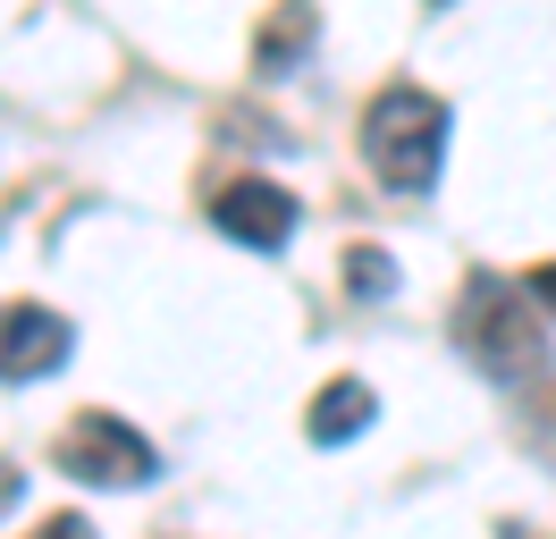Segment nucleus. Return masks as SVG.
<instances>
[{"label": "nucleus", "mask_w": 556, "mask_h": 539, "mask_svg": "<svg viewBox=\"0 0 556 539\" xmlns=\"http://www.w3.org/2000/svg\"><path fill=\"white\" fill-rule=\"evenodd\" d=\"M363 161L388 195H430L447 161V101L430 85H380L363 101Z\"/></svg>", "instance_id": "nucleus-1"}, {"label": "nucleus", "mask_w": 556, "mask_h": 539, "mask_svg": "<svg viewBox=\"0 0 556 539\" xmlns=\"http://www.w3.org/2000/svg\"><path fill=\"white\" fill-rule=\"evenodd\" d=\"M548 329H556V321L540 312V296L489 278V270H472L464 296H455V346H464L489 379H531L540 354H548Z\"/></svg>", "instance_id": "nucleus-2"}, {"label": "nucleus", "mask_w": 556, "mask_h": 539, "mask_svg": "<svg viewBox=\"0 0 556 539\" xmlns=\"http://www.w3.org/2000/svg\"><path fill=\"white\" fill-rule=\"evenodd\" d=\"M60 472L85 480V489H143L161 455H152V438L136 422H118V413H76L68 430H60Z\"/></svg>", "instance_id": "nucleus-3"}, {"label": "nucleus", "mask_w": 556, "mask_h": 539, "mask_svg": "<svg viewBox=\"0 0 556 539\" xmlns=\"http://www.w3.org/2000/svg\"><path fill=\"white\" fill-rule=\"evenodd\" d=\"M295 195L278 186V177H237V186H219L211 195V228L237 236V245H253V253H278L287 236H295Z\"/></svg>", "instance_id": "nucleus-4"}, {"label": "nucleus", "mask_w": 556, "mask_h": 539, "mask_svg": "<svg viewBox=\"0 0 556 539\" xmlns=\"http://www.w3.org/2000/svg\"><path fill=\"white\" fill-rule=\"evenodd\" d=\"M76 329L51 303H0V379H42L68 363Z\"/></svg>", "instance_id": "nucleus-5"}, {"label": "nucleus", "mask_w": 556, "mask_h": 539, "mask_svg": "<svg viewBox=\"0 0 556 539\" xmlns=\"http://www.w3.org/2000/svg\"><path fill=\"white\" fill-rule=\"evenodd\" d=\"M313 34H320V9H313V0H278L270 17L253 26V67H262V76L295 67L304 51H313Z\"/></svg>", "instance_id": "nucleus-6"}, {"label": "nucleus", "mask_w": 556, "mask_h": 539, "mask_svg": "<svg viewBox=\"0 0 556 539\" xmlns=\"http://www.w3.org/2000/svg\"><path fill=\"white\" fill-rule=\"evenodd\" d=\"M371 430V388L363 379H329L313 397V413H304V438L313 447H338V438H363Z\"/></svg>", "instance_id": "nucleus-7"}, {"label": "nucleus", "mask_w": 556, "mask_h": 539, "mask_svg": "<svg viewBox=\"0 0 556 539\" xmlns=\"http://www.w3.org/2000/svg\"><path fill=\"white\" fill-rule=\"evenodd\" d=\"M346 287H354V296H388V287H396V270H388L380 245H354V253H346Z\"/></svg>", "instance_id": "nucleus-8"}, {"label": "nucleus", "mask_w": 556, "mask_h": 539, "mask_svg": "<svg viewBox=\"0 0 556 539\" xmlns=\"http://www.w3.org/2000/svg\"><path fill=\"white\" fill-rule=\"evenodd\" d=\"M531 296H540V312L556 321V262H540V270H531Z\"/></svg>", "instance_id": "nucleus-9"}, {"label": "nucleus", "mask_w": 556, "mask_h": 539, "mask_svg": "<svg viewBox=\"0 0 556 539\" xmlns=\"http://www.w3.org/2000/svg\"><path fill=\"white\" fill-rule=\"evenodd\" d=\"M17 505V464H0V514Z\"/></svg>", "instance_id": "nucleus-10"}, {"label": "nucleus", "mask_w": 556, "mask_h": 539, "mask_svg": "<svg viewBox=\"0 0 556 539\" xmlns=\"http://www.w3.org/2000/svg\"><path fill=\"white\" fill-rule=\"evenodd\" d=\"M540 413H548V422H556V379H548V388H540Z\"/></svg>", "instance_id": "nucleus-11"}, {"label": "nucleus", "mask_w": 556, "mask_h": 539, "mask_svg": "<svg viewBox=\"0 0 556 539\" xmlns=\"http://www.w3.org/2000/svg\"><path fill=\"white\" fill-rule=\"evenodd\" d=\"M439 9H447V0H439Z\"/></svg>", "instance_id": "nucleus-12"}]
</instances>
